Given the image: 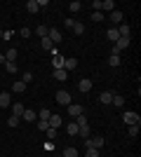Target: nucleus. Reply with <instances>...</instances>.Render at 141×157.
I'll return each mask as SVG.
<instances>
[{
    "instance_id": "nucleus-1",
    "label": "nucleus",
    "mask_w": 141,
    "mask_h": 157,
    "mask_svg": "<svg viewBox=\"0 0 141 157\" xmlns=\"http://www.w3.org/2000/svg\"><path fill=\"white\" fill-rule=\"evenodd\" d=\"M122 122L127 127H132V124H141V117L136 115V113H132V110H125L122 113Z\"/></svg>"
},
{
    "instance_id": "nucleus-2",
    "label": "nucleus",
    "mask_w": 141,
    "mask_h": 157,
    "mask_svg": "<svg viewBox=\"0 0 141 157\" xmlns=\"http://www.w3.org/2000/svg\"><path fill=\"white\" fill-rule=\"evenodd\" d=\"M64 61H66V56H61L57 49H52V66H54V71H61V68H64Z\"/></svg>"
},
{
    "instance_id": "nucleus-3",
    "label": "nucleus",
    "mask_w": 141,
    "mask_h": 157,
    "mask_svg": "<svg viewBox=\"0 0 141 157\" xmlns=\"http://www.w3.org/2000/svg\"><path fill=\"white\" fill-rule=\"evenodd\" d=\"M57 103L59 105H71L73 103V101H71V94H68L66 89H59V92H57Z\"/></svg>"
},
{
    "instance_id": "nucleus-4",
    "label": "nucleus",
    "mask_w": 141,
    "mask_h": 157,
    "mask_svg": "<svg viewBox=\"0 0 141 157\" xmlns=\"http://www.w3.org/2000/svg\"><path fill=\"white\" fill-rule=\"evenodd\" d=\"M68 108V115L71 117H80V115H85V108H82L80 103H71V105H66Z\"/></svg>"
},
{
    "instance_id": "nucleus-5",
    "label": "nucleus",
    "mask_w": 141,
    "mask_h": 157,
    "mask_svg": "<svg viewBox=\"0 0 141 157\" xmlns=\"http://www.w3.org/2000/svg\"><path fill=\"white\" fill-rule=\"evenodd\" d=\"M101 145H104V138L96 136V138H85V148H96L99 150Z\"/></svg>"
},
{
    "instance_id": "nucleus-6",
    "label": "nucleus",
    "mask_w": 141,
    "mask_h": 157,
    "mask_svg": "<svg viewBox=\"0 0 141 157\" xmlns=\"http://www.w3.org/2000/svg\"><path fill=\"white\" fill-rule=\"evenodd\" d=\"M47 38L52 40V45H57V42H61V31H59V28H49Z\"/></svg>"
},
{
    "instance_id": "nucleus-7",
    "label": "nucleus",
    "mask_w": 141,
    "mask_h": 157,
    "mask_svg": "<svg viewBox=\"0 0 141 157\" xmlns=\"http://www.w3.org/2000/svg\"><path fill=\"white\" fill-rule=\"evenodd\" d=\"M78 89H80L82 94H87V92H92V80H80V82H78Z\"/></svg>"
},
{
    "instance_id": "nucleus-8",
    "label": "nucleus",
    "mask_w": 141,
    "mask_h": 157,
    "mask_svg": "<svg viewBox=\"0 0 141 157\" xmlns=\"http://www.w3.org/2000/svg\"><path fill=\"white\" fill-rule=\"evenodd\" d=\"M12 105V96H10V92H2L0 94V108H10Z\"/></svg>"
},
{
    "instance_id": "nucleus-9",
    "label": "nucleus",
    "mask_w": 141,
    "mask_h": 157,
    "mask_svg": "<svg viewBox=\"0 0 141 157\" xmlns=\"http://www.w3.org/2000/svg\"><path fill=\"white\" fill-rule=\"evenodd\" d=\"M111 21H113V24H125V14H122L120 10H113V12H111Z\"/></svg>"
},
{
    "instance_id": "nucleus-10",
    "label": "nucleus",
    "mask_w": 141,
    "mask_h": 157,
    "mask_svg": "<svg viewBox=\"0 0 141 157\" xmlns=\"http://www.w3.org/2000/svg\"><path fill=\"white\" fill-rule=\"evenodd\" d=\"M47 124L52 127V129H59V127H61V115H49Z\"/></svg>"
},
{
    "instance_id": "nucleus-11",
    "label": "nucleus",
    "mask_w": 141,
    "mask_h": 157,
    "mask_svg": "<svg viewBox=\"0 0 141 157\" xmlns=\"http://www.w3.org/2000/svg\"><path fill=\"white\" fill-rule=\"evenodd\" d=\"M21 120H24V122H35V120H38V113L35 110H24Z\"/></svg>"
},
{
    "instance_id": "nucleus-12",
    "label": "nucleus",
    "mask_w": 141,
    "mask_h": 157,
    "mask_svg": "<svg viewBox=\"0 0 141 157\" xmlns=\"http://www.w3.org/2000/svg\"><path fill=\"white\" fill-rule=\"evenodd\" d=\"M75 68H78V59H73V56H71V59H66L64 61V71H75Z\"/></svg>"
},
{
    "instance_id": "nucleus-13",
    "label": "nucleus",
    "mask_w": 141,
    "mask_h": 157,
    "mask_svg": "<svg viewBox=\"0 0 141 157\" xmlns=\"http://www.w3.org/2000/svg\"><path fill=\"white\" fill-rule=\"evenodd\" d=\"M111 101H113V92H101V94H99V103L108 105Z\"/></svg>"
},
{
    "instance_id": "nucleus-14",
    "label": "nucleus",
    "mask_w": 141,
    "mask_h": 157,
    "mask_svg": "<svg viewBox=\"0 0 141 157\" xmlns=\"http://www.w3.org/2000/svg\"><path fill=\"white\" fill-rule=\"evenodd\" d=\"M111 103L115 105V108H125V96H120V94H113V101Z\"/></svg>"
},
{
    "instance_id": "nucleus-15",
    "label": "nucleus",
    "mask_w": 141,
    "mask_h": 157,
    "mask_svg": "<svg viewBox=\"0 0 141 157\" xmlns=\"http://www.w3.org/2000/svg\"><path fill=\"white\" fill-rule=\"evenodd\" d=\"M24 110H26V108H24V103H12V115L21 117V115H24Z\"/></svg>"
},
{
    "instance_id": "nucleus-16",
    "label": "nucleus",
    "mask_w": 141,
    "mask_h": 157,
    "mask_svg": "<svg viewBox=\"0 0 141 157\" xmlns=\"http://www.w3.org/2000/svg\"><path fill=\"white\" fill-rule=\"evenodd\" d=\"M80 155V152H78V148H71V145H68V148H64V152H61V157H78Z\"/></svg>"
},
{
    "instance_id": "nucleus-17",
    "label": "nucleus",
    "mask_w": 141,
    "mask_h": 157,
    "mask_svg": "<svg viewBox=\"0 0 141 157\" xmlns=\"http://www.w3.org/2000/svg\"><path fill=\"white\" fill-rule=\"evenodd\" d=\"M118 33H120V38H129V33H132V28H129L127 24H120V26H118Z\"/></svg>"
},
{
    "instance_id": "nucleus-18",
    "label": "nucleus",
    "mask_w": 141,
    "mask_h": 157,
    "mask_svg": "<svg viewBox=\"0 0 141 157\" xmlns=\"http://www.w3.org/2000/svg\"><path fill=\"white\" fill-rule=\"evenodd\" d=\"M47 33H49V26H35V35H38V38H47Z\"/></svg>"
},
{
    "instance_id": "nucleus-19",
    "label": "nucleus",
    "mask_w": 141,
    "mask_h": 157,
    "mask_svg": "<svg viewBox=\"0 0 141 157\" xmlns=\"http://www.w3.org/2000/svg\"><path fill=\"white\" fill-rule=\"evenodd\" d=\"M120 63H122V61H120V54H111V56H108V66H113V68H118Z\"/></svg>"
},
{
    "instance_id": "nucleus-20",
    "label": "nucleus",
    "mask_w": 141,
    "mask_h": 157,
    "mask_svg": "<svg viewBox=\"0 0 141 157\" xmlns=\"http://www.w3.org/2000/svg\"><path fill=\"white\" fill-rule=\"evenodd\" d=\"M106 38L111 40V42H115V40L120 38V33H118V28H108V31H106Z\"/></svg>"
},
{
    "instance_id": "nucleus-21",
    "label": "nucleus",
    "mask_w": 141,
    "mask_h": 157,
    "mask_svg": "<svg viewBox=\"0 0 141 157\" xmlns=\"http://www.w3.org/2000/svg\"><path fill=\"white\" fill-rule=\"evenodd\" d=\"M66 134L68 136H78V124H75V122H68L66 124Z\"/></svg>"
},
{
    "instance_id": "nucleus-22",
    "label": "nucleus",
    "mask_w": 141,
    "mask_h": 157,
    "mask_svg": "<svg viewBox=\"0 0 141 157\" xmlns=\"http://www.w3.org/2000/svg\"><path fill=\"white\" fill-rule=\"evenodd\" d=\"M5 61H12V63L17 61V49H14V47H10V49L5 52Z\"/></svg>"
},
{
    "instance_id": "nucleus-23",
    "label": "nucleus",
    "mask_w": 141,
    "mask_h": 157,
    "mask_svg": "<svg viewBox=\"0 0 141 157\" xmlns=\"http://www.w3.org/2000/svg\"><path fill=\"white\" fill-rule=\"evenodd\" d=\"M89 134H92V131H89V124L78 127V136H80V138H89Z\"/></svg>"
},
{
    "instance_id": "nucleus-24",
    "label": "nucleus",
    "mask_w": 141,
    "mask_h": 157,
    "mask_svg": "<svg viewBox=\"0 0 141 157\" xmlns=\"http://www.w3.org/2000/svg\"><path fill=\"white\" fill-rule=\"evenodd\" d=\"M101 10H106V12H113V10H115V2H113V0H101Z\"/></svg>"
},
{
    "instance_id": "nucleus-25",
    "label": "nucleus",
    "mask_w": 141,
    "mask_h": 157,
    "mask_svg": "<svg viewBox=\"0 0 141 157\" xmlns=\"http://www.w3.org/2000/svg\"><path fill=\"white\" fill-rule=\"evenodd\" d=\"M26 10H28L31 14H35L38 10H40V7H38V0H28V2H26Z\"/></svg>"
},
{
    "instance_id": "nucleus-26",
    "label": "nucleus",
    "mask_w": 141,
    "mask_h": 157,
    "mask_svg": "<svg viewBox=\"0 0 141 157\" xmlns=\"http://www.w3.org/2000/svg\"><path fill=\"white\" fill-rule=\"evenodd\" d=\"M68 78V73L61 68V71H54V80H59V82H64V80Z\"/></svg>"
},
{
    "instance_id": "nucleus-27",
    "label": "nucleus",
    "mask_w": 141,
    "mask_h": 157,
    "mask_svg": "<svg viewBox=\"0 0 141 157\" xmlns=\"http://www.w3.org/2000/svg\"><path fill=\"white\" fill-rule=\"evenodd\" d=\"M19 120L21 117H17V115H10V117H7V127H12V129H14V127H19Z\"/></svg>"
},
{
    "instance_id": "nucleus-28",
    "label": "nucleus",
    "mask_w": 141,
    "mask_h": 157,
    "mask_svg": "<svg viewBox=\"0 0 141 157\" xmlns=\"http://www.w3.org/2000/svg\"><path fill=\"white\" fill-rule=\"evenodd\" d=\"M24 89H26V85H24L21 80H19V82H14V85H12V92H17V94H21V92H24Z\"/></svg>"
},
{
    "instance_id": "nucleus-29",
    "label": "nucleus",
    "mask_w": 141,
    "mask_h": 157,
    "mask_svg": "<svg viewBox=\"0 0 141 157\" xmlns=\"http://www.w3.org/2000/svg\"><path fill=\"white\" fill-rule=\"evenodd\" d=\"M127 134H129V138H136V136H139V124H132L127 129Z\"/></svg>"
},
{
    "instance_id": "nucleus-30",
    "label": "nucleus",
    "mask_w": 141,
    "mask_h": 157,
    "mask_svg": "<svg viewBox=\"0 0 141 157\" xmlns=\"http://www.w3.org/2000/svg\"><path fill=\"white\" fill-rule=\"evenodd\" d=\"M80 7H82V5L78 2V0H73V2H68V10H71L73 14H75V12H80Z\"/></svg>"
},
{
    "instance_id": "nucleus-31",
    "label": "nucleus",
    "mask_w": 141,
    "mask_h": 157,
    "mask_svg": "<svg viewBox=\"0 0 141 157\" xmlns=\"http://www.w3.org/2000/svg\"><path fill=\"white\" fill-rule=\"evenodd\" d=\"M5 71L10 73V75H14V73H17V63H12V61H7V63H5Z\"/></svg>"
},
{
    "instance_id": "nucleus-32",
    "label": "nucleus",
    "mask_w": 141,
    "mask_h": 157,
    "mask_svg": "<svg viewBox=\"0 0 141 157\" xmlns=\"http://www.w3.org/2000/svg\"><path fill=\"white\" fill-rule=\"evenodd\" d=\"M73 33H75V35H82V33H85V26H82L80 21H75V26H73Z\"/></svg>"
},
{
    "instance_id": "nucleus-33",
    "label": "nucleus",
    "mask_w": 141,
    "mask_h": 157,
    "mask_svg": "<svg viewBox=\"0 0 141 157\" xmlns=\"http://www.w3.org/2000/svg\"><path fill=\"white\" fill-rule=\"evenodd\" d=\"M35 124H38V129H40V131H47V129H49L47 120H35Z\"/></svg>"
},
{
    "instance_id": "nucleus-34",
    "label": "nucleus",
    "mask_w": 141,
    "mask_h": 157,
    "mask_svg": "<svg viewBox=\"0 0 141 157\" xmlns=\"http://www.w3.org/2000/svg\"><path fill=\"white\" fill-rule=\"evenodd\" d=\"M49 115H52V113L47 110V108H42V110L38 113V120H49Z\"/></svg>"
},
{
    "instance_id": "nucleus-35",
    "label": "nucleus",
    "mask_w": 141,
    "mask_h": 157,
    "mask_svg": "<svg viewBox=\"0 0 141 157\" xmlns=\"http://www.w3.org/2000/svg\"><path fill=\"white\" fill-rule=\"evenodd\" d=\"M85 157H99V150H96V148H87V150H85Z\"/></svg>"
},
{
    "instance_id": "nucleus-36",
    "label": "nucleus",
    "mask_w": 141,
    "mask_h": 157,
    "mask_svg": "<svg viewBox=\"0 0 141 157\" xmlns=\"http://www.w3.org/2000/svg\"><path fill=\"white\" fill-rule=\"evenodd\" d=\"M31 33H33V31H31V28H26V26H24V28H21V31H19V35H21V38H24V40H26V38H31Z\"/></svg>"
},
{
    "instance_id": "nucleus-37",
    "label": "nucleus",
    "mask_w": 141,
    "mask_h": 157,
    "mask_svg": "<svg viewBox=\"0 0 141 157\" xmlns=\"http://www.w3.org/2000/svg\"><path fill=\"white\" fill-rule=\"evenodd\" d=\"M73 122H75L78 127H85V124H87V117H85V115H80V117H75Z\"/></svg>"
},
{
    "instance_id": "nucleus-38",
    "label": "nucleus",
    "mask_w": 141,
    "mask_h": 157,
    "mask_svg": "<svg viewBox=\"0 0 141 157\" xmlns=\"http://www.w3.org/2000/svg\"><path fill=\"white\" fill-rule=\"evenodd\" d=\"M64 26L73 31V26H75V19H73V17H68V19H64Z\"/></svg>"
},
{
    "instance_id": "nucleus-39",
    "label": "nucleus",
    "mask_w": 141,
    "mask_h": 157,
    "mask_svg": "<svg viewBox=\"0 0 141 157\" xmlns=\"http://www.w3.org/2000/svg\"><path fill=\"white\" fill-rule=\"evenodd\" d=\"M42 47H45V49H49V52L54 49V45H52V40H49V38H42Z\"/></svg>"
},
{
    "instance_id": "nucleus-40",
    "label": "nucleus",
    "mask_w": 141,
    "mask_h": 157,
    "mask_svg": "<svg viewBox=\"0 0 141 157\" xmlns=\"http://www.w3.org/2000/svg\"><path fill=\"white\" fill-rule=\"evenodd\" d=\"M45 134H47V138H52V141L57 138V129H52V127H49V129H47Z\"/></svg>"
},
{
    "instance_id": "nucleus-41",
    "label": "nucleus",
    "mask_w": 141,
    "mask_h": 157,
    "mask_svg": "<svg viewBox=\"0 0 141 157\" xmlns=\"http://www.w3.org/2000/svg\"><path fill=\"white\" fill-rule=\"evenodd\" d=\"M92 21H104V14L101 12H92Z\"/></svg>"
},
{
    "instance_id": "nucleus-42",
    "label": "nucleus",
    "mask_w": 141,
    "mask_h": 157,
    "mask_svg": "<svg viewBox=\"0 0 141 157\" xmlns=\"http://www.w3.org/2000/svg\"><path fill=\"white\" fill-rule=\"evenodd\" d=\"M31 80H33V73H24V80H21V82H24V85H28Z\"/></svg>"
},
{
    "instance_id": "nucleus-43",
    "label": "nucleus",
    "mask_w": 141,
    "mask_h": 157,
    "mask_svg": "<svg viewBox=\"0 0 141 157\" xmlns=\"http://www.w3.org/2000/svg\"><path fill=\"white\" fill-rule=\"evenodd\" d=\"M0 63H7V61H5V54H0Z\"/></svg>"
},
{
    "instance_id": "nucleus-44",
    "label": "nucleus",
    "mask_w": 141,
    "mask_h": 157,
    "mask_svg": "<svg viewBox=\"0 0 141 157\" xmlns=\"http://www.w3.org/2000/svg\"><path fill=\"white\" fill-rule=\"evenodd\" d=\"M2 35H5V33H2V28H0V40H2Z\"/></svg>"
}]
</instances>
